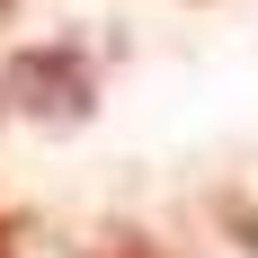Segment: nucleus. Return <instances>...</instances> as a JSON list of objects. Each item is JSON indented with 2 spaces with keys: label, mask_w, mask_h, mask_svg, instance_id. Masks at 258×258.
<instances>
[{
  "label": "nucleus",
  "mask_w": 258,
  "mask_h": 258,
  "mask_svg": "<svg viewBox=\"0 0 258 258\" xmlns=\"http://www.w3.org/2000/svg\"><path fill=\"white\" fill-rule=\"evenodd\" d=\"M223 223H232V232H240V249H258V214L240 205V196H223Z\"/></svg>",
  "instance_id": "3"
},
{
  "label": "nucleus",
  "mask_w": 258,
  "mask_h": 258,
  "mask_svg": "<svg viewBox=\"0 0 258 258\" xmlns=\"http://www.w3.org/2000/svg\"><path fill=\"white\" fill-rule=\"evenodd\" d=\"M0 18H9V0H0Z\"/></svg>",
  "instance_id": "5"
},
{
  "label": "nucleus",
  "mask_w": 258,
  "mask_h": 258,
  "mask_svg": "<svg viewBox=\"0 0 258 258\" xmlns=\"http://www.w3.org/2000/svg\"><path fill=\"white\" fill-rule=\"evenodd\" d=\"M0 258H9V223H0Z\"/></svg>",
  "instance_id": "4"
},
{
  "label": "nucleus",
  "mask_w": 258,
  "mask_h": 258,
  "mask_svg": "<svg viewBox=\"0 0 258 258\" xmlns=\"http://www.w3.org/2000/svg\"><path fill=\"white\" fill-rule=\"evenodd\" d=\"M98 258H160V249H152L143 232H107V240H98Z\"/></svg>",
  "instance_id": "2"
},
{
  "label": "nucleus",
  "mask_w": 258,
  "mask_h": 258,
  "mask_svg": "<svg viewBox=\"0 0 258 258\" xmlns=\"http://www.w3.org/2000/svg\"><path fill=\"white\" fill-rule=\"evenodd\" d=\"M0 98L18 116H36V125H80L89 98H98V80H89V53L80 45H27L0 72Z\"/></svg>",
  "instance_id": "1"
}]
</instances>
